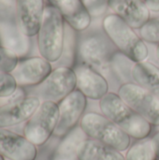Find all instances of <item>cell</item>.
Returning a JSON list of instances; mask_svg holds the SVG:
<instances>
[{
    "instance_id": "obj_8",
    "label": "cell",
    "mask_w": 159,
    "mask_h": 160,
    "mask_svg": "<svg viewBox=\"0 0 159 160\" xmlns=\"http://www.w3.org/2000/svg\"><path fill=\"white\" fill-rule=\"evenodd\" d=\"M58 105L59 121L53 135L57 138H65L81 122L87 107V98L79 89H76Z\"/></svg>"
},
{
    "instance_id": "obj_25",
    "label": "cell",
    "mask_w": 159,
    "mask_h": 160,
    "mask_svg": "<svg viewBox=\"0 0 159 160\" xmlns=\"http://www.w3.org/2000/svg\"><path fill=\"white\" fill-rule=\"evenodd\" d=\"M92 17L103 15L109 8V0H82Z\"/></svg>"
},
{
    "instance_id": "obj_14",
    "label": "cell",
    "mask_w": 159,
    "mask_h": 160,
    "mask_svg": "<svg viewBox=\"0 0 159 160\" xmlns=\"http://www.w3.org/2000/svg\"><path fill=\"white\" fill-rule=\"evenodd\" d=\"M108 6L133 29L142 28L151 20V10L142 0H109Z\"/></svg>"
},
{
    "instance_id": "obj_11",
    "label": "cell",
    "mask_w": 159,
    "mask_h": 160,
    "mask_svg": "<svg viewBox=\"0 0 159 160\" xmlns=\"http://www.w3.org/2000/svg\"><path fill=\"white\" fill-rule=\"evenodd\" d=\"M37 146L24 135L7 128H0V155L8 160H35Z\"/></svg>"
},
{
    "instance_id": "obj_12",
    "label": "cell",
    "mask_w": 159,
    "mask_h": 160,
    "mask_svg": "<svg viewBox=\"0 0 159 160\" xmlns=\"http://www.w3.org/2000/svg\"><path fill=\"white\" fill-rule=\"evenodd\" d=\"M77 78V89L87 98L100 100L109 94V82L100 71L87 64H81L74 69Z\"/></svg>"
},
{
    "instance_id": "obj_23",
    "label": "cell",
    "mask_w": 159,
    "mask_h": 160,
    "mask_svg": "<svg viewBox=\"0 0 159 160\" xmlns=\"http://www.w3.org/2000/svg\"><path fill=\"white\" fill-rule=\"evenodd\" d=\"M141 38L149 43L159 44V17L151 19L142 28L140 29Z\"/></svg>"
},
{
    "instance_id": "obj_9",
    "label": "cell",
    "mask_w": 159,
    "mask_h": 160,
    "mask_svg": "<svg viewBox=\"0 0 159 160\" xmlns=\"http://www.w3.org/2000/svg\"><path fill=\"white\" fill-rule=\"evenodd\" d=\"M40 103L41 100L37 97L25 96L0 105V128H8L27 122Z\"/></svg>"
},
{
    "instance_id": "obj_6",
    "label": "cell",
    "mask_w": 159,
    "mask_h": 160,
    "mask_svg": "<svg viewBox=\"0 0 159 160\" xmlns=\"http://www.w3.org/2000/svg\"><path fill=\"white\" fill-rule=\"evenodd\" d=\"M77 87V78L73 68L60 67L52 71L46 80L40 84L34 86V89L27 96H36L42 101L60 102Z\"/></svg>"
},
{
    "instance_id": "obj_4",
    "label": "cell",
    "mask_w": 159,
    "mask_h": 160,
    "mask_svg": "<svg viewBox=\"0 0 159 160\" xmlns=\"http://www.w3.org/2000/svg\"><path fill=\"white\" fill-rule=\"evenodd\" d=\"M80 128L89 139L99 142L119 152L127 151L131 146V137L102 113H85Z\"/></svg>"
},
{
    "instance_id": "obj_19",
    "label": "cell",
    "mask_w": 159,
    "mask_h": 160,
    "mask_svg": "<svg viewBox=\"0 0 159 160\" xmlns=\"http://www.w3.org/2000/svg\"><path fill=\"white\" fill-rule=\"evenodd\" d=\"M16 5L17 0H0V37L21 29Z\"/></svg>"
},
{
    "instance_id": "obj_15",
    "label": "cell",
    "mask_w": 159,
    "mask_h": 160,
    "mask_svg": "<svg viewBox=\"0 0 159 160\" xmlns=\"http://www.w3.org/2000/svg\"><path fill=\"white\" fill-rule=\"evenodd\" d=\"M44 0H17V19L22 32L28 38L37 35L45 11Z\"/></svg>"
},
{
    "instance_id": "obj_2",
    "label": "cell",
    "mask_w": 159,
    "mask_h": 160,
    "mask_svg": "<svg viewBox=\"0 0 159 160\" xmlns=\"http://www.w3.org/2000/svg\"><path fill=\"white\" fill-rule=\"evenodd\" d=\"M104 32L116 48L134 63L143 62L149 56L145 41L134 29L116 14H110L103 19Z\"/></svg>"
},
{
    "instance_id": "obj_21",
    "label": "cell",
    "mask_w": 159,
    "mask_h": 160,
    "mask_svg": "<svg viewBox=\"0 0 159 160\" xmlns=\"http://www.w3.org/2000/svg\"><path fill=\"white\" fill-rule=\"evenodd\" d=\"M87 137L82 132L81 128H75L67 136L65 137V140L60 144L58 148V157L64 158L63 160H76V152L80 143L84 141Z\"/></svg>"
},
{
    "instance_id": "obj_10",
    "label": "cell",
    "mask_w": 159,
    "mask_h": 160,
    "mask_svg": "<svg viewBox=\"0 0 159 160\" xmlns=\"http://www.w3.org/2000/svg\"><path fill=\"white\" fill-rule=\"evenodd\" d=\"M52 63L41 56H33L19 61L11 72L20 86H37L52 73Z\"/></svg>"
},
{
    "instance_id": "obj_17",
    "label": "cell",
    "mask_w": 159,
    "mask_h": 160,
    "mask_svg": "<svg viewBox=\"0 0 159 160\" xmlns=\"http://www.w3.org/2000/svg\"><path fill=\"white\" fill-rule=\"evenodd\" d=\"M76 160H126L125 156L99 142L86 138L77 148Z\"/></svg>"
},
{
    "instance_id": "obj_29",
    "label": "cell",
    "mask_w": 159,
    "mask_h": 160,
    "mask_svg": "<svg viewBox=\"0 0 159 160\" xmlns=\"http://www.w3.org/2000/svg\"><path fill=\"white\" fill-rule=\"evenodd\" d=\"M0 160H5V158L3 156H1V155H0Z\"/></svg>"
},
{
    "instance_id": "obj_27",
    "label": "cell",
    "mask_w": 159,
    "mask_h": 160,
    "mask_svg": "<svg viewBox=\"0 0 159 160\" xmlns=\"http://www.w3.org/2000/svg\"><path fill=\"white\" fill-rule=\"evenodd\" d=\"M154 140L157 142V160H159V132H157L156 135H154Z\"/></svg>"
},
{
    "instance_id": "obj_3",
    "label": "cell",
    "mask_w": 159,
    "mask_h": 160,
    "mask_svg": "<svg viewBox=\"0 0 159 160\" xmlns=\"http://www.w3.org/2000/svg\"><path fill=\"white\" fill-rule=\"evenodd\" d=\"M37 48L41 57L50 63L57 62L65 48V20L52 6L45 8L43 20L37 33Z\"/></svg>"
},
{
    "instance_id": "obj_13",
    "label": "cell",
    "mask_w": 159,
    "mask_h": 160,
    "mask_svg": "<svg viewBox=\"0 0 159 160\" xmlns=\"http://www.w3.org/2000/svg\"><path fill=\"white\" fill-rule=\"evenodd\" d=\"M80 54L84 64L98 71H107L111 62V51L108 42L100 36L84 38L80 47Z\"/></svg>"
},
{
    "instance_id": "obj_5",
    "label": "cell",
    "mask_w": 159,
    "mask_h": 160,
    "mask_svg": "<svg viewBox=\"0 0 159 160\" xmlns=\"http://www.w3.org/2000/svg\"><path fill=\"white\" fill-rule=\"evenodd\" d=\"M59 121V105L53 101H41L39 107L25 123L23 135L37 146L44 145L54 134Z\"/></svg>"
},
{
    "instance_id": "obj_24",
    "label": "cell",
    "mask_w": 159,
    "mask_h": 160,
    "mask_svg": "<svg viewBox=\"0 0 159 160\" xmlns=\"http://www.w3.org/2000/svg\"><path fill=\"white\" fill-rule=\"evenodd\" d=\"M18 88V84L11 73L0 71V98L12 96Z\"/></svg>"
},
{
    "instance_id": "obj_18",
    "label": "cell",
    "mask_w": 159,
    "mask_h": 160,
    "mask_svg": "<svg viewBox=\"0 0 159 160\" xmlns=\"http://www.w3.org/2000/svg\"><path fill=\"white\" fill-rule=\"evenodd\" d=\"M131 77L135 83L145 88L159 98V68L147 61L134 63Z\"/></svg>"
},
{
    "instance_id": "obj_16",
    "label": "cell",
    "mask_w": 159,
    "mask_h": 160,
    "mask_svg": "<svg viewBox=\"0 0 159 160\" xmlns=\"http://www.w3.org/2000/svg\"><path fill=\"white\" fill-rule=\"evenodd\" d=\"M63 16L68 25L76 31H83L89 27L92 16L82 0H48Z\"/></svg>"
},
{
    "instance_id": "obj_28",
    "label": "cell",
    "mask_w": 159,
    "mask_h": 160,
    "mask_svg": "<svg viewBox=\"0 0 159 160\" xmlns=\"http://www.w3.org/2000/svg\"><path fill=\"white\" fill-rule=\"evenodd\" d=\"M157 56L159 59V44H157Z\"/></svg>"
},
{
    "instance_id": "obj_26",
    "label": "cell",
    "mask_w": 159,
    "mask_h": 160,
    "mask_svg": "<svg viewBox=\"0 0 159 160\" xmlns=\"http://www.w3.org/2000/svg\"><path fill=\"white\" fill-rule=\"evenodd\" d=\"M144 2L151 11L159 12V0H144Z\"/></svg>"
},
{
    "instance_id": "obj_7",
    "label": "cell",
    "mask_w": 159,
    "mask_h": 160,
    "mask_svg": "<svg viewBox=\"0 0 159 160\" xmlns=\"http://www.w3.org/2000/svg\"><path fill=\"white\" fill-rule=\"evenodd\" d=\"M118 96L152 126L159 127V98L135 82L123 83Z\"/></svg>"
},
{
    "instance_id": "obj_20",
    "label": "cell",
    "mask_w": 159,
    "mask_h": 160,
    "mask_svg": "<svg viewBox=\"0 0 159 160\" xmlns=\"http://www.w3.org/2000/svg\"><path fill=\"white\" fill-rule=\"evenodd\" d=\"M157 147L154 138L140 140L131 145L126 153V160H157Z\"/></svg>"
},
{
    "instance_id": "obj_1",
    "label": "cell",
    "mask_w": 159,
    "mask_h": 160,
    "mask_svg": "<svg viewBox=\"0 0 159 160\" xmlns=\"http://www.w3.org/2000/svg\"><path fill=\"white\" fill-rule=\"evenodd\" d=\"M99 109L103 115L112 121L123 131L135 140H143L152 132V125L130 108L115 93L107 94L99 100Z\"/></svg>"
},
{
    "instance_id": "obj_22",
    "label": "cell",
    "mask_w": 159,
    "mask_h": 160,
    "mask_svg": "<svg viewBox=\"0 0 159 160\" xmlns=\"http://www.w3.org/2000/svg\"><path fill=\"white\" fill-rule=\"evenodd\" d=\"M19 63L18 55L6 47L0 45V71L11 73Z\"/></svg>"
}]
</instances>
